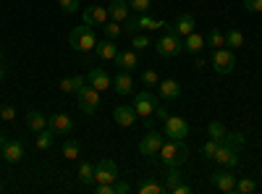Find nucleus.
<instances>
[{"mask_svg":"<svg viewBox=\"0 0 262 194\" xmlns=\"http://www.w3.org/2000/svg\"><path fill=\"white\" fill-rule=\"evenodd\" d=\"M158 158H160V163L168 168V165H184L186 163V158H189V147H186V142L184 139H170V142H165L163 147H160V153H158Z\"/></svg>","mask_w":262,"mask_h":194,"instance_id":"1","label":"nucleus"},{"mask_svg":"<svg viewBox=\"0 0 262 194\" xmlns=\"http://www.w3.org/2000/svg\"><path fill=\"white\" fill-rule=\"evenodd\" d=\"M155 50H158V55H163V58H176V55L184 53V39H181V34L173 29V27H165L163 37L155 42Z\"/></svg>","mask_w":262,"mask_h":194,"instance_id":"2","label":"nucleus"},{"mask_svg":"<svg viewBox=\"0 0 262 194\" xmlns=\"http://www.w3.org/2000/svg\"><path fill=\"white\" fill-rule=\"evenodd\" d=\"M69 42H71L76 50L90 53V50H95V45H97V37H95V29H92V27L81 24V27H74V29H71Z\"/></svg>","mask_w":262,"mask_h":194,"instance_id":"3","label":"nucleus"},{"mask_svg":"<svg viewBox=\"0 0 262 194\" xmlns=\"http://www.w3.org/2000/svg\"><path fill=\"white\" fill-rule=\"evenodd\" d=\"M163 144H165V134H158L155 128H149V132L142 137V142H139V153H142L144 158H149L152 163H158V160H160L158 153H160Z\"/></svg>","mask_w":262,"mask_h":194,"instance_id":"4","label":"nucleus"},{"mask_svg":"<svg viewBox=\"0 0 262 194\" xmlns=\"http://www.w3.org/2000/svg\"><path fill=\"white\" fill-rule=\"evenodd\" d=\"M212 69L221 74V76H228L233 69H236V53L231 48H217L212 50Z\"/></svg>","mask_w":262,"mask_h":194,"instance_id":"5","label":"nucleus"},{"mask_svg":"<svg viewBox=\"0 0 262 194\" xmlns=\"http://www.w3.org/2000/svg\"><path fill=\"white\" fill-rule=\"evenodd\" d=\"M76 100H79L81 113H86V116H95L97 113V107H100V92L92 87V84H84V87L76 92Z\"/></svg>","mask_w":262,"mask_h":194,"instance_id":"6","label":"nucleus"},{"mask_svg":"<svg viewBox=\"0 0 262 194\" xmlns=\"http://www.w3.org/2000/svg\"><path fill=\"white\" fill-rule=\"evenodd\" d=\"M210 181H212V186L217 189V191H223V194H231V191H236V174H233V168H217L215 174L210 176Z\"/></svg>","mask_w":262,"mask_h":194,"instance_id":"7","label":"nucleus"},{"mask_svg":"<svg viewBox=\"0 0 262 194\" xmlns=\"http://www.w3.org/2000/svg\"><path fill=\"white\" fill-rule=\"evenodd\" d=\"M118 179V165L111 158H102L95 163V184H113Z\"/></svg>","mask_w":262,"mask_h":194,"instance_id":"8","label":"nucleus"},{"mask_svg":"<svg viewBox=\"0 0 262 194\" xmlns=\"http://www.w3.org/2000/svg\"><path fill=\"white\" fill-rule=\"evenodd\" d=\"M158 105H160V102H158V95L149 92V90L134 95V111H137V116H142V118H147V116L155 113Z\"/></svg>","mask_w":262,"mask_h":194,"instance_id":"9","label":"nucleus"},{"mask_svg":"<svg viewBox=\"0 0 262 194\" xmlns=\"http://www.w3.org/2000/svg\"><path fill=\"white\" fill-rule=\"evenodd\" d=\"M168 139H186L189 134H191V128H189V123L184 121V118H179V116H168V121H165V132H163Z\"/></svg>","mask_w":262,"mask_h":194,"instance_id":"10","label":"nucleus"},{"mask_svg":"<svg viewBox=\"0 0 262 194\" xmlns=\"http://www.w3.org/2000/svg\"><path fill=\"white\" fill-rule=\"evenodd\" d=\"M212 160L217 165H223V168H236L238 165V149L231 147V144H226V142H221V144H217V149H215V158Z\"/></svg>","mask_w":262,"mask_h":194,"instance_id":"11","label":"nucleus"},{"mask_svg":"<svg viewBox=\"0 0 262 194\" xmlns=\"http://www.w3.org/2000/svg\"><path fill=\"white\" fill-rule=\"evenodd\" d=\"M81 18H84V24H86V27H92V29H95V27H102L111 16H107V8H102V6H90V8H84V11H81Z\"/></svg>","mask_w":262,"mask_h":194,"instance_id":"12","label":"nucleus"},{"mask_svg":"<svg viewBox=\"0 0 262 194\" xmlns=\"http://www.w3.org/2000/svg\"><path fill=\"white\" fill-rule=\"evenodd\" d=\"M48 126L55 132V137H58V134H66V137H69V132L74 128V121L69 118V113H53V116L48 118Z\"/></svg>","mask_w":262,"mask_h":194,"instance_id":"13","label":"nucleus"},{"mask_svg":"<svg viewBox=\"0 0 262 194\" xmlns=\"http://www.w3.org/2000/svg\"><path fill=\"white\" fill-rule=\"evenodd\" d=\"M86 81H90L97 92L111 90V76H107L105 69H90V71H86Z\"/></svg>","mask_w":262,"mask_h":194,"instance_id":"14","label":"nucleus"},{"mask_svg":"<svg viewBox=\"0 0 262 194\" xmlns=\"http://www.w3.org/2000/svg\"><path fill=\"white\" fill-rule=\"evenodd\" d=\"M24 153H27V147H24V142L21 139H8V144H6V149H3V158L6 163H18L21 158H24Z\"/></svg>","mask_w":262,"mask_h":194,"instance_id":"15","label":"nucleus"},{"mask_svg":"<svg viewBox=\"0 0 262 194\" xmlns=\"http://www.w3.org/2000/svg\"><path fill=\"white\" fill-rule=\"evenodd\" d=\"M137 111H134V105H118L116 111H113V121L118 126H134L137 123Z\"/></svg>","mask_w":262,"mask_h":194,"instance_id":"16","label":"nucleus"},{"mask_svg":"<svg viewBox=\"0 0 262 194\" xmlns=\"http://www.w3.org/2000/svg\"><path fill=\"white\" fill-rule=\"evenodd\" d=\"M116 66H118V71H134V69L139 66L137 50H121V53L116 55Z\"/></svg>","mask_w":262,"mask_h":194,"instance_id":"17","label":"nucleus"},{"mask_svg":"<svg viewBox=\"0 0 262 194\" xmlns=\"http://www.w3.org/2000/svg\"><path fill=\"white\" fill-rule=\"evenodd\" d=\"M158 92H160L163 100H179L181 97V84L176 79H163L158 84Z\"/></svg>","mask_w":262,"mask_h":194,"instance_id":"18","label":"nucleus"},{"mask_svg":"<svg viewBox=\"0 0 262 194\" xmlns=\"http://www.w3.org/2000/svg\"><path fill=\"white\" fill-rule=\"evenodd\" d=\"M107 16H111L113 21H126L131 16V6H128V0H111V8H107Z\"/></svg>","mask_w":262,"mask_h":194,"instance_id":"19","label":"nucleus"},{"mask_svg":"<svg viewBox=\"0 0 262 194\" xmlns=\"http://www.w3.org/2000/svg\"><path fill=\"white\" fill-rule=\"evenodd\" d=\"M113 87H116V95H131L134 92V79H131L128 71H118L113 79Z\"/></svg>","mask_w":262,"mask_h":194,"instance_id":"20","label":"nucleus"},{"mask_svg":"<svg viewBox=\"0 0 262 194\" xmlns=\"http://www.w3.org/2000/svg\"><path fill=\"white\" fill-rule=\"evenodd\" d=\"M184 50H189L191 55H200V53L205 50V37L196 34V32L186 34V37H184Z\"/></svg>","mask_w":262,"mask_h":194,"instance_id":"21","label":"nucleus"},{"mask_svg":"<svg viewBox=\"0 0 262 194\" xmlns=\"http://www.w3.org/2000/svg\"><path fill=\"white\" fill-rule=\"evenodd\" d=\"M95 53H97V58H102V60H116L118 48L113 45V39H102V42H97V45H95Z\"/></svg>","mask_w":262,"mask_h":194,"instance_id":"22","label":"nucleus"},{"mask_svg":"<svg viewBox=\"0 0 262 194\" xmlns=\"http://www.w3.org/2000/svg\"><path fill=\"white\" fill-rule=\"evenodd\" d=\"M27 126H29V132H42V128L48 126V116L42 113V111H29L27 113Z\"/></svg>","mask_w":262,"mask_h":194,"instance_id":"23","label":"nucleus"},{"mask_svg":"<svg viewBox=\"0 0 262 194\" xmlns=\"http://www.w3.org/2000/svg\"><path fill=\"white\" fill-rule=\"evenodd\" d=\"M86 84V74H76V76H69V79H63L60 81V90L63 92H71V95H76L81 87Z\"/></svg>","mask_w":262,"mask_h":194,"instance_id":"24","label":"nucleus"},{"mask_svg":"<svg viewBox=\"0 0 262 194\" xmlns=\"http://www.w3.org/2000/svg\"><path fill=\"white\" fill-rule=\"evenodd\" d=\"M184 181V176H181V170H179V165H168V174H165V194H173V189H176L179 184Z\"/></svg>","mask_w":262,"mask_h":194,"instance_id":"25","label":"nucleus"},{"mask_svg":"<svg viewBox=\"0 0 262 194\" xmlns=\"http://www.w3.org/2000/svg\"><path fill=\"white\" fill-rule=\"evenodd\" d=\"M173 29H176L181 37L191 34V32L196 29V24H194V16H191V13H181V16L176 18V24H173Z\"/></svg>","mask_w":262,"mask_h":194,"instance_id":"26","label":"nucleus"},{"mask_svg":"<svg viewBox=\"0 0 262 194\" xmlns=\"http://www.w3.org/2000/svg\"><path fill=\"white\" fill-rule=\"evenodd\" d=\"M55 142V132L50 126H45L42 132H37V149H50Z\"/></svg>","mask_w":262,"mask_h":194,"instance_id":"27","label":"nucleus"},{"mask_svg":"<svg viewBox=\"0 0 262 194\" xmlns=\"http://www.w3.org/2000/svg\"><path fill=\"white\" fill-rule=\"evenodd\" d=\"M226 48H231V50L244 48V34H242V29H228V32H226Z\"/></svg>","mask_w":262,"mask_h":194,"instance_id":"28","label":"nucleus"},{"mask_svg":"<svg viewBox=\"0 0 262 194\" xmlns=\"http://www.w3.org/2000/svg\"><path fill=\"white\" fill-rule=\"evenodd\" d=\"M205 45H210L212 50H217V48H226V32H221V29H212V32L205 37Z\"/></svg>","mask_w":262,"mask_h":194,"instance_id":"29","label":"nucleus"},{"mask_svg":"<svg viewBox=\"0 0 262 194\" xmlns=\"http://www.w3.org/2000/svg\"><path fill=\"white\" fill-rule=\"evenodd\" d=\"M81 155V144L76 142V139H66V144H63V158L66 160H76Z\"/></svg>","mask_w":262,"mask_h":194,"instance_id":"30","label":"nucleus"},{"mask_svg":"<svg viewBox=\"0 0 262 194\" xmlns=\"http://www.w3.org/2000/svg\"><path fill=\"white\" fill-rule=\"evenodd\" d=\"M79 181L86 184V186L95 184V165H92V163H81V165H79Z\"/></svg>","mask_w":262,"mask_h":194,"instance_id":"31","label":"nucleus"},{"mask_svg":"<svg viewBox=\"0 0 262 194\" xmlns=\"http://www.w3.org/2000/svg\"><path fill=\"white\" fill-rule=\"evenodd\" d=\"M102 32H105V37H107V39H116V37H121V34H123V27L118 24V21L107 18L105 24H102Z\"/></svg>","mask_w":262,"mask_h":194,"instance_id":"32","label":"nucleus"},{"mask_svg":"<svg viewBox=\"0 0 262 194\" xmlns=\"http://www.w3.org/2000/svg\"><path fill=\"white\" fill-rule=\"evenodd\" d=\"M207 137H210V139H217V142H221V139L226 137V126H223L221 121H212V123L207 126Z\"/></svg>","mask_w":262,"mask_h":194,"instance_id":"33","label":"nucleus"},{"mask_svg":"<svg viewBox=\"0 0 262 194\" xmlns=\"http://www.w3.org/2000/svg\"><path fill=\"white\" fill-rule=\"evenodd\" d=\"M221 142H226V144H231V147H236V149H242L244 142H247V137H244V134H238V132H233V134L226 132V137H223Z\"/></svg>","mask_w":262,"mask_h":194,"instance_id":"34","label":"nucleus"},{"mask_svg":"<svg viewBox=\"0 0 262 194\" xmlns=\"http://www.w3.org/2000/svg\"><path fill=\"white\" fill-rule=\"evenodd\" d=\"M139 194H165V186H160L155 181H142L139 184Z\"/></svg>","mask_w":262,"mask_h":194,"instance_id":"35","label":"nucleus"},{"mask_svg":"<svg viewBox=\"0 0 262 194\" xmlns=\"http://www.w3.org/2000/svg\"><path fill=\"white\" fill-rule=\"evenodd\" d=\"M152 45V39L147 37V34H131V48H134V50H144V48H149Z\"/></svg>","mask_w":262,"mask_h":194,"instance_id":"36","label":"nucleus"},{"mask_svg":"<svg viewBox=\"0 0 262 194\" xmlns=\"http://www.w3.org/2000/svg\"><path fill=\"white\" fill-rule=\"evenodd\" d=\"M217 144H221L217 139H207V142L202 144V158L212 160V158H215V149H217Z\"/></svg>","mask_w":262,"mask_h":194,"instance_id":"37","label":"nucleus"},{"mask_svg":"<svg viewBox=\"0 0 262 194\" xmlns=\"http://www.w3.org/2000/svg\"><path fill=\"white\" fill-rule=\"evenodd\" d=\"M257 189V184L252 181V179H242V181H236V191L238 194H252Z\"/></svg>","mask_w":262,"mask_h":194,"instance_id":"38","label":"nucleus"},{"mask_svg":"<svg viewBox=\"0 0 262 194\" xmlns=\"http://www.w3.org/2000/svg\"><path fill=\"white\" fill-rule=\"evenodd\" d=\"M58 8L63 11V13H76L79 11V0H58Z\"/></svg>","mask_w":262,"mask_h":194,"instance_id":"39","label":"nucleus"},{"mask_svg":"<svg viewBox=\"0 0 262 194\" xmlns=\"http://www.w3.org/2000/svg\"><path fill=\"white\" fill-rule=\"evenodd\" d=\"M128 6L134 13H147L149 6H152V0H128Z\"/></svg>","mask_w":262,"mask_h":194,"instance_id":"40","label":"nucleus"},{"mask_svg":"<svg viewBox=\"0 0 262 194\" xmlns=\"http://www.w3.org/2000/svg\"><path fill=\"white\" fill-rule=\"evenodd\" d=\"M142 81L147 84V87H155V84H160V76H158V71H152V69H149V71L142 74Z\"/></svg>","mask_w":262,"mask_h":194,"instance_id":"41","label":"nucleus"},{"mask_svg":"<svg viewBox=\"0 0 262 194\" xmlns=\"http://www.w3.org/2000/svg\"><path fill=\"white\" fill-rule=\"evenodd\" d=\"M244 8L252 13H262V0H244Z\"/></svg>","mask_w":262,"mask_h":194,"instance_id":"42","label":"nucleus"},{"mask_svg":"<svg viewBox=\"0 0 262 194\" xmlns=\"http://www.w3.org/2000/svg\"><path fill=\"white\" fill-rule=\"evenodd\" d=\"M128 191H131V186L126 181H118V179L113 181V194H128Z\"/></svg>","mask_w":262,"mask_h":194,"instance_id":"43","label":"nucleus"},{"mask_svg":"<svg viewBox=\"0 0 262 194\" xmlns=\"http://www.w3.org/2000/svg\"><path fill=\"white\" fill-rule=\"evenodd\" d=\"M0 118H3V121H13L16 118V107L13 105H6L3 111H0Z\"/></svg>","mask_w":262,"mask_h":194,"instance_id":"44","label":"nucleus"},{"mask_svg":"<svg viewBox=\"0 0 262 194\" xmlns=\"http://www.w3.org/2000/svg\"><path fill=\"white\" fill-rule=\"evenodd\" d=\"M152 116H155V118H160V121L165 123L170 113H168V107H163V105H158V107H155V113H152Z\"/></svg>","mask_w":262,"mask_h":194,"instance_id":"45","label":"nucleus"},{"mask_svg":"<svg viewBox=\"0 0 262 194\" xmlns=\"http://www.w3.org/2000/svg\"><path fill=\"white\" fill-rule=\"evenodd\" d=\"M95 194H113V184H95Z\"/></svg>","mask_w":262,"mask_h":194,"instance_id":"46","label":"nucleus"},{"mask_svg":"<svg viewBox=\"0 0 262 194\" xmlns=\"http://www.w3.org/2000/svg\"><path fill=\"white\" fill-rule=\"evenodd\" d=\"M189 191H191V186H189V184H184V181H181L176 189H173V194H189Z\"/></svg>","mask_w":262,"mask_h":194,"instance_id":"47","label":"nucleus"},{"mask_svg":"<svg viewBox=\"0 0 262 194\" xmlns=\"http://www.w3.org/2000/svg\"><path fill=\"white\" fill-rule=\"evenodd\" d=\"M6 144H8V139H6V134L0 132V155H3V149H6Z\"/></svg>","mask_w":262,"mask_h":194,"instance_id":"48","label":"nucleus"},{"mask_svg":"<svg viewBox=\"0 0 262 194\" xmlns=\"http://www.w3.org/2000/svg\"><path fill=\"white\" fill-rule=\"evenodd\" d=\"M6 74H8V71H6V66H3V60H0V84H3V79H6Z\"/></svg>","mask_w":262,"mask_h":194,"instance_id":"49","label":"nucleus"},{"mask_svg":"<svg viewBox=\"0 0 262 194\" xmlns=\"http://www.w3.org/2000/svg\"><path fill=\"white\" fill-rule=\"evenodd\" d=\"M0 194H3V181H0Z\"/></svg>","mask_w":262,"mask_h":194,"instance_id":"50","label":"nucleus"},{"mask_svg":"<svg viewBox=\"0 0 262 194\" xmlns=\"http://www.w3.org/2000/svg\"><path fill=\"white\" fill-rule=\"evenodd\" d=\"M0 60H3V53H0Z\"/></svg>","mask_w":262,"mask_h":194,"instance_id":"51","label":"nucleus"}]
</instances>
